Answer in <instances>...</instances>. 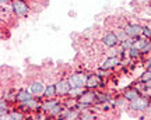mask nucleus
Listing matches in <instances>:
<instances>
[{
    "mask_svg": "<svg viewBox=\"0 0 151 120\" xmlns=\"http://www.w3.org/2000/svg\"><path fill=\"white\" fill-rule=\"evenodd\" d=\"M143 36L151 39V25H143Z\"/></svg>",
    "mask_w": 151,
    "mask_h": 120,
    "instance_id": "22",
    "label": "nucleus"
},
{
    "mask_svg": "<svg viewBox=\"0 0 151 120\" xmlns=\"http://www.w3.org/2000/svg\"><path fill=\"white\" fill-rule=\"evenodd\" d=\"M86 89H87L86 87L71 88V89H70V92H69V96H71V98H77V99H78V96H81V95H83V92H84Z\"/></svg>",
    "mask_w": 151,
    "mask_h": 120,
    "instance_id": "17",
    "label": "nucleus"
},
{
    "mask_svg": "<svg viewBox=\"0 0 151 120\" xmlns=\"http://www.w3.org/2000/svg\"><path fill=\"white\" fill-rule=\"evenodd\" d=\"M55 84H56V94H58V96H66V95H69V92H70V89H71V85L67 78L59 80V81L55 82Z\"/></svg>",
    "mask_w": 151,
    "mask_h": 120,
    "instance_id": "9",
    "label": "nucleus"
},
{
    "mask_svg": "<svg viewBox=\"0 0 151 120\" xmlns=\"http://www.w3.org/2000/svg\"><path fill=\"white\" fill-rule=\"evenodd\" d=\"M34 95L29 92V89H20L18 92H17V104L18 102H27L29 99H32Z\"/></svg>",
    "mask_w": 151,
    "mask_h": 120,
    "instance_id": "14",
    "label": "nucleus"
},
{
    "mask_svg": "<svg viewBox=\"0 0 151 120\" xmlns=\"http://www.w3.org/2000/svg\"><path fill=\"white\" fill-rule=\"evenodd\" d=\"M6 1H9V0H0V3H1V6H3V4H4V3H6Z\"/></svg>",
    "mask_w": 151,
    "mask_h": 120,
    "instance_id": "27",
    "label": "nucleus"
},
{
    "mask_svg": "<svg viewBox=\"0 0 151 120\" xmlns=\"http://www.w3.org/2000/svg\"><path fill=\"white\" fill-rule=\"evenodd\" d=\"M124 29L129 35V38L137 39L143 36V25L140 24H127V25H124Z\"/></svg>",
    "mask_w": 151,
    "mask_h": 120,
    "instance_id": "8",
    "label": "nucleus"
},
{
    "mask_svg": "<svg viewBox=\"0 0 151 120\" xmlns=\"http://www.w3.org/2000/svg\"><path fill=\"white\" fill-rule=\"evenodd\" d=\"M146 88L151 89V80H150V81H147V82H146Z\"/></svg>",
    "mask_w": 151,
    "mask_h": 120,
    "instance_id": "25",
    "label": "nucleus"
},
{
    "mask_svg": "<svg viewBox=\"0 0 151 120\" xmlns=\"http://www.w3.org/2000/svg\"><path fill=\"white\" fill-rule=\"evenodd\" d=\"M147 69H148V70H151V61H148V63H147Z\"/></svg>",
    "mask_w": 151,
    "mask_h": 120,
    "instance_id": "26",
    "label": "nucleus"
},
{
    "mask_svg": "<svg viewBox=\"0 0 151 120\" xmlns=\"http://www.w3.org/2000/svg\"><path fill=\"white\" fill-rule=\"evenodd\" d=\"M113 32L116 34L119 42H123V41H127V39H129V35H127V32H126V29H124V28H116Z\"/></svg>",
    "mask_w": 151,
    "mask_h": 120,
    "instance_id": "16",
    "label": "nucleus"
},
{
    "mask_svg": "<svg viewBox=\"0 0 151 120\" xmlns=\"http://www.w3.org/2000/svg\"><path fill=\"white\" fill-rule=\"evenodd\" d=\"M98 101V92H95V89H86L81 96H78V102L88 106H92L94 104H97Z\"/></svg>",
    "mask_w": 151,
    "mask_h": 120,
    "instance_id": "4",
    "label": "nucleus"
},
{
    "mask_svg": "<svg viewBox=\"0 0 151 120\" xmlns=\"http://www.w3.org/2000/svg\"><path fill=\"white\" fill-rule=\"evenodd\" d=\"M150 80H151V70H148V69H147V70L140 76L139 81H141V82H144V84H146V82L150 81Z\"/></svg>",
    "mask_w": 151,
    "mask_h": 120,
    "instance_id": "21",
    "label": "nucleus"
},
{
    "mask_svg": "<svg viewBox=\"0 0 151 120\" xmlns=\"http://www.w3.org/2000/svg\"><path fill=\"white\" fill-rule=\"evenodd\" d=\"M67 80L70 82L71 88L86 87L87 80H88V74L84 73V71H76V73H71L70 76L67 77Z\"/></svg>",
    "mask_w": 151,
    "mask_h": 120,
    "instance_id": "2",
    "label": "nucleus"
},
{
    "mask_svg": "<svg viewBox=\"0 0 151 120\" xmlns=\"http://www.w3.org/2000/svg\"><path fill=\"white\" fill-rule=\"evenodd\" d=\"M150 39H147V38H144V36H140V38H137V39H134V44H133V46L134 48H137V49H143L144 46L147 45V42H148Z\"/></svg>",
    "mask_w": 151,
    "mask_h": 120,
    "instance_id": "20",
    "label": "nucleus"
},
{
    "mask_svg": "<svg viewBox=\"0 0 151 120\" xmlns=\"http://www.w3.org/2000/svg\"><path fill=\"white\" fill-rule=\"evenodd\" d=\"M102 44H104V46H105V48L112 49V48H118L120 42H119L116 34L113 32V31H111V32H106L102 36Z\"/></svg>",
    "mask_w": 151,
    "mask_h": 120,
    "instance_id": "7",
    "label": "nucleus"
},
{
    "mask_svg": "<svg viewBox=\"0 0 151 120\" xmlns=\"http://www.w3.org/2000/svg\"><path fill=\"white\" fill-rule=\"evenodd\" d=\"M58 94H56V84H48L45 88V92H43V99H52L56 98Z\"/></svg>",
    "mask_w": 151,
    "mask_h": 120,
    "instance_id": "13",
    "label": "nucleus"
},
{
    "mask_svg": "<svg viewBox=\"0 0 151 120\" xmlns=\"http://www.w3.org/2000/svg\"><path fill=\"white\" fill-rule=\"evenodd\" d=\"M147 113L151 115V98H150V102H148V108H147Z\"/></svg>",
    "mask_w": 151,
    "mask_h": 120,
    "instance_id": "24",
    "label": "nucleus"
},
{
    "mask_svg": "<svg viewBox=\"0 0 151 120\" xmlns=\"http://www.w3.org/2000/svg\"><path fill=\"white\" fill-rule=\"evenodd\" d=\"M120 64H122V57H120V55H115V56H109L108 59L104 60L102 63H101V66H99V69L111 71Z\"/></svg>",
    "mask_w": 151,
    "mask_h": 120,
    "instance_id": "5",
    "label": "nucleus"
},
{
    "mask_svg": "<svg viewBox=\"0 0 151 120\" xmlns=\"http://www.w3.org/2000/svg\"><path fill=\"white\" fill-rule=\"evenodd\" d=\"M65 109H66V106H65V104H63V101H62V102H58V104L48 112V116L49 117H60V115L65 112Z\"/></svg>",
    "mask_w": 151,
    "mask_h": 120,
    "instance_id": "11",
    "label": "nucleus"
},
{
    "mask_svg": "<svg viewBox=\"0 0 151 120\" xmlns=\"http://www.w3.org/2000/svg\"><path fill=\"white\" fill-rule=\"evenodd\" d=\"M9 101H6L4 98H1V101H0V116H1V119L6 116V113H9L10 112V109H9Z\"/></svg>",
    "mask_w": 151,
    "mask_h": 120,
    "instance_id": "18",
    "label": "nucleus"
},
{
    "mask_svg": "<svg viewBox=\"0 0 151 120\" xmlns=\"http://www.w3.org/2000/svg\"><path fill=\"white\" fill-rule=\"evenodd\" d=\"M45 88H46V85H45L42 81H39V80H35V81H32L31 84H29L28 89H29V92L32 94L34 96H43Z\"/></svg>",
    "mask_w": 151,
    "mask_h": 120,
    "instance_id": "10",
    "label": "nucleus"
},
{
    "mask_svg": "<svg viewBox=\"0 0 151 120\" xmlns=\"http://www.w3.org/2000/svg\"><path fill=\"white\" fill-rule=\"evenodd\" d=\"M24 112H21L20 109H11L10 112H9V117H10L11 120H14V119H17V120H20V119H22L24 117Z\"/></svg>",
    "mask_w": 151,
    "mask_h": 120,
    "instance_id": "19",
    "label": "nucleus"
},
{
    "mask_svg": "<svg viewBox=\"0 0 151 120\" xmlns=\"http://www.w3.org/2000/svg\"><path fill=\"white\" fill-rule=\"evenodd\" d=\"M102 85H104L102 77L99 76L98 73L88 74V80H87V84H86L87 89H97V88H102Z\"/></svg>",
    "mask_w": 151,
    "mask_h": 120,
    "instance_id": "6",
    "label": "nucleus"
},
{
    "mask_svg": "<svg viewBox=\"0 0 151 120\" xmlns=\"http://www.w3.org/2000/svg\"><path fill=\"white\" fill-rule=\"evenodd\" d=\"M29 4L25 0H11V11L18 17H25L29 13Z\"/></svg>",
    "mask_w": 151,
    "mask_h": 120,
    "instance_id": "3",
    "label": "nucleus"
},
{
    "mask_svg": "<svg viewBox=\"0 0 151 120\" xmlns=\"http://www.w3.org/2000/svg\"><path fill=\"white\" fill-rule=\"evenodd\" d=\"M150 53H151V42L148 41L146 46L141 49V55H143V56H147V55H150Z\"/></svg>",
    "mask_w": 151,
    "mask_h": 120,
    "instance_id": "23",
    "label": "nucleus"
},
{
    "mask_svg": "<svg viewBox=\"0 0 151 120\" xmlns=\"http://www.w3.org/2000/svg\"><path fill=\"white\" fill-rule=\"evenodd\" d=\"M148 102H150V98L146 95H141L139 98L130 101L127 104V109L132 110V112H147Z\"/></svg>",
    "mask_w": 151,
    "mask_h": 120,
    "instance_id": "1",
    "label": "nucleus"
},
{
    "mask_svg": "<svg viewBox=\"0 0 151 120\" xmlns=\"http://www.w3.org/2000/svg\"><path fill=\"white\" fill-rule=\"evenodd\" d=\"M141 95H143V94H141L139 89H136L134 87H129L127 89L123 91V96L126 98L127 102H130V101H133V99H136V98H139Z\"/></svg>",
    "mask_w": 151,
    "mask_h": 120,
    "instance_id": "12",
    "label": "nucleus"
},
{
    "mask_svg": "<svg viewBox=\"0 0 151 120\" xmlns=\"http://www.w3.org/2000/svg\"><path fill=\"white\" fill-rule=\"evenodd\" d=\"M126 55L129 56L130 59H140V57H143V55H141V50L137 49V48H134V46H132V48L126 52Z\"/></svg>",
    "mask_w": 151,
    "mask_h": 120,
    "instance_id": "15",
    "label": "nucleus"
}]
</instances>
